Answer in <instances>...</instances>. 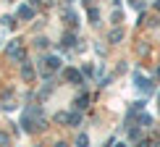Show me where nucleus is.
I'll list each match as a JSON object with an SVG mask.
<instances>
[{"label":"nucleus","instance_id":"obj_2","mask_svg":"<svg viewBox=\"0 0 160 147\" xmlns=\"http://www.w3.org/2000/svg\"><path fill=\"white\" fill-rule=\"evenodd\" d=\"M66 76H68L71 82H82V76H79V71H74V68H68V71H66Z\"/></svg>","mask_w":160,"mask_h":147},{"label":"nucleus","instance_id":"obj_1","mask_svg":"<svg viewBox=\"0 0 160 147\" xmlns=\"http://www.w3.org/2000/svg\"><path fill=\"white\" fill-rule=\"evenodd\" d=\"M18 16H21V18H32V16H34V11H32L29 5H24V8L18 11Z\"/></svg>","mask_w":160,"mask_h":147}]
</instances>
